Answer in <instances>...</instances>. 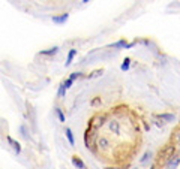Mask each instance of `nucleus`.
I'll use <instances>...</instances> for the list:
<instances>
[{"instance_id":"nucleus-13","label":"nucleus","mask_w":180,"mask_h":169,"mask_svg":"<svg viewBox=\"0 0 180 169\" xmlns=\"http://www.w3.org/2000/svg\"><path fill=\"white\" fill-rule=\"evenodd\" d=\"M98 145H99V148H107L108 145H110V142H108V139L105 136H102L101 139L98 141Z\"/></svg>"},{"instance_id":"nucleus-9","label":"nucleus","mask_w":180,"mask_h":169,"mask_svg":"<svg viewBox=\"0 0 180 169\" xmlns=\"http://www.w3.org/2000/svg\"><path fill=\"white\" fill-rule=\"evenodd\" d=\"M108 127H110V130H111V132H114V133H119V132H120L119 121H116V120H111L110 123H108Z\"/></svg>"},{"instance_id":"nucleus-8","label":"nucleus","mask_w":180,"mask_h":169,"mask_svg":"<svg viewBox=\"0 0 180 169\" xmlns=\"http://www.w3.org/2000/svg\"><path fill=\"white\" fill-rule=\"evenodd\" d=\"M69 18V14H62V15H54L53 16V23H56V24H62V23H65L68 21Z\"/></svg>"},{"instance_id":"nucleus-23","label":"nucleus","mask_w":180,"mask_h":169,"mask_svg":"<svg viewBox=\"0 0 180 169\" xmlns=\"http://www.w3.org/2000/svg\"><path fill=\"white\" fill-rule=\"evenodd\" d=\"M107 169H120V168H107Z\"/></svg>"},{"instance_id":"nucleus-4","label":"nucleus","mask_w":180,"mask_h":169,"mask_svg":"<svg viewBox=\"0 0 180 169\" xmlns=\"http://www.w3.org/2000/svg\"><path fill=\"white\" fill-rule=\"evenodd\" d=\"M158 120H162L164 123H171V121H176V115L174 114H170V112H162L156 115Z\"/></svg>"},{"instance_id":"nucleus-15","label":"nucleus","mask_w":180,"mask_h":169,"mask_svg":"<svg viewBox=\"0 0 180 169\" xmlns=\"http://www.w3.org/2000/svg\"><path fill=\"white\" fill-rule=\"evenodd\" d=\"M54 112H56V115H57V118H59V121H62V123H65V114L62 112V109L60 108H54Z\"/></svg>"},{"instance_id":"nucleus-3","label":"nucleus","mask_w":180,"mask_h":169,"mask_svg":"<svg viewBox=\"0 0 180 169\" xmlns=\"http://www.w3.org/2000/svg\"><path fill=\"white\" fill-rule=\"evenodd\" d=\"M164 165H165V169H176V168L180 165V156H179L177 153L173 154Z\"/></svg>"},{"instance_id":"nucleus-22","label":"nucleus","mask_w":180,"mask_h":169,"mask_svg":"<svg viewBox=\"0 0 180 169\" xmlns=\"http://www.w3.org/2000/svg\"><path fill=\"white\" fill-rule=\"evenodd\" d=\"M176 150H179V156H180V142L177 144V147H176Z\"/></svg>"},{"instance_id":"nucleus-6","label":"nucleus","mask_w":180,"mask_h":169,"mask_svg":"<svg viewBox=\"0 0 180 169\" xmlns=\"http://www.w3.org/2000/svg\"><path fill=\"white\" fill-rule=\"evenodd\" d=\"M77 56V49L75 48H71L69 49V52H68V57H66V61H65V66L66 67H69L71 66V63H72V60H74V57Z\"/></svg>"},{"instance_id":"nucleus-7","label":"nucleus","mask_w":180,"mask_h":169,"mask_svg":"<svg viewBox=\"0 0 180 169\" xmlns=\"http://www.w3.org/2000/svg\"><path fill=\"white\" fill-rule=\"evenodd\" d=\"M72 165H74L75 168H78V169H87V168H86V163H84L78 156H74V157H72Z\"/></svg>"},{"instance_id":"nucleus-19","label":"nucleus","mask_w":180,"mask_h":169,"mask_svg":"<svg viewBox=\"0 0 180 169\" xmlns=\"http://www.w3.org/2000/svg\"><path fill=\"white\" fill-rule=\"evenodd\" d=\"M80 76H81V74H80V72H72V74H71V76H69V79H71V81H75V79H77V78H80Z\"/></svg>"},{"instance_id":"nucleus-10","label":"nucleus","mask_w":180,"mask_h":169,"mask_svg":"<svg viewBox=\"0 0 180 169\" xmlns=\"http://www.w3.org/2000/svg\"><path fill=\"white\" fill-rule=\"evenodd\" d=\"M65 135H66V139L69 142V145H75V139H74V135H72V130L69 127L65 129Z\"/></svg>"},{"instance_id":"nucleus-14","label":"nucleus","mask_w":180,"mask_h":169,"mask_svg":"<svg viewBox=\"0 0 180 169\" xmlns=\"http://www.w3.org/2000/svg\"><path fill=\"white\" fill-rule=\"evenodd\" d=\"M57 94H59L60 99H63V97L66 96V87H65V84H63V82L59 85V91H57Z\"/></svg>"},{"instance_id":"nucleus-24","label":"nucleus","mask_w":180,"mask_h":169,"mask_svg":"<svg viewBox=\"0 0 180 169\" xmlns=\"http://www.w3.org/2000/svg\"><path fill=\"white\" fill-rule=\"evenodd\" d=\"M150 169H155V166H152V168H150Z\"/></svg>"},{"instance_id":"nucleus-16","label":"nucleus","mask_w":180,"mask_h":169,"mask_svg":"<svg viewBox=\"0 0 180 169\" xmlns=\"http://www.w3.org/2000/svg\"><path fill=\"white\" fill-rule=\"evenodd\" d=\"M129 66H131V58H128V57H126V58L123 60V63H122L120 69H122L123 72H125V70H128V69H129Z\"/></svg>"},{"instance_id":"nucleus-18","label":"nucleus","mask_w":180,"mask_h":169,"mask_svg":"<svg viewBox=\"0 0 180 169\" xmlns=\"http://www.w3.org/2000/svg\"><path fill=\"white\" fill-rule=\"evenodd\" d=\"M102 72H104V70H102V69H98V70H95V72H93V74H90V75H89L87 78H95V76H99V75H101Z\"/></svg>"},{"instance_id":"nucleus-1","label":"nucleus","mask_w":180,"mask_h":169,"mask_svg":"<svg viewBox=\"0 0 180 169\" xmlns=\"http://www.w3.org/2000/svg\"><path fill=\"white\" fill-rule=\"evenodd\" d=\"M173 154H176V147L173 145V144H167L164 148H162L161 151H159V156H158V160L159 162H162V163H165L167 160L173 156Z\"/></svg>"},{"instance_id":"nucleus-20","label":"nucleus","mask_w":180,"mask_h":169,"mask_svg":"<svg viewBox=\"0 0 180 169\" xmlns=\"http://www.w3.org/2000/svg\"><path fill=\"white\" fill-rule=\"evenodd\" d=\"M63 84H65V87H66V90H68V88H71V87H72V84H74V81H71V79L68 78V79H66V81H63Z\"/></svg>"},{"instance_id":"nucleus-5","label":"nucleus","mask_w":180,"mask_h":169,"mask_svg":"<svg viewBox=\"0 0 180 169\" xmlns=\"http://www.w3.org/2000/svg\"><path fill=\"white\" fill-rule=\"evenodd\" d=\"M6 141L9 142V144H11V147L15 150V153H17V154H20V153H21V145H20V142H17V141L12 139L11 136H6Z\"/></svg>"},{"instance_id":"nucleus-2","label":"nucleus","mask_w":180,"mask_h":169,"mask_svg":"<svg viewBox=\"0 0 180 169\" xmlns=\"http://www.w3.org/2000/svg\"><path fill=\"white\" fill-rule=\"evenodd\" d=\"M105 123H107V115L102 114V115H96V117H93L90 120V126H92V129H99L101 126H104Z\"/></svg>"},{"instance_id":"nucleus-11","label":"nucleus","mask_w":180,"mask_h":169,"mask_svg":"<svg viewBox=\"0 0 180 169\" xmlns=\"http://www.w3.org/2000/svg\"><path fill=\"white\" fill-rule=\"evenodd\" d=\"M171 141L176 142V144H179V142H180V127H177L173 132V135H171Z\"/></svg>"},{"instance_id":"nucleus-17","label":"nucleus","mask_w":180,"mask_h":169,"mask_svg":"<svg viewBox=\"0 0 180 169\" xmlns=\"http://www.w3.org/2000/svg\"><path fill=\"white\" fill-rule=\"evenodd\" d=\"M90 105H92V106H99V105H102V99H101L99 96H96L95 99L90 100Z\"/></svg>"},{"instance_id":"nucleus-21","label":"nucleus","mask_w":180,"mask_h":169,"mask_svg":"<svg viewBox=\"0 0 180 169\" xmlns=\"http://www.w3.org/2000/svg\"><path fill=\"white\" fill-rule=\"evenodd\" d=\"M150 156H152V154H150V153H149V151H147V153H146V154H144V157L141 159V162H143V163H144V162H147V159H149Z\"/></svg>"},{"instance_id":"nucleus-12","label":"nucleus","mask_w":180,"mask_h":169,"mask_svg":"<svg viewBox=\"0 0 180 169\" xmlns=\"http://www.w3.org/2000/svg\"><path fill=\"white\" fill-rule=\"evenodd\" d=\"M57 51H59L57 47H53V48H50V49H44V51H41V54H42V56H53V54H56Z\"/></svg>"},{"instance_id":"nucleus-25","label":"nucleus","mask_w":180,"mask_h":169,"mask_svg":"<svg viewBox=\"0 0 180 169\" xmlns=\"http://www.w3.org/2000/svg\"><path fill=\"white\" fill-rule=\"evenodd\" d=\"M132 169H135V168H132Z\"/></svg>"}]
</instances>
